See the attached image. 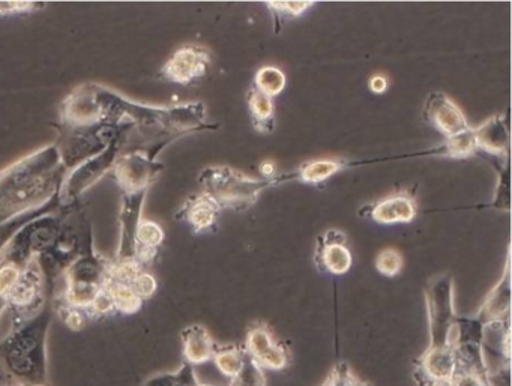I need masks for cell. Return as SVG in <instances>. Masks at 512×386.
Instances as JSON below:
<instances>
[{
  "mask_svg": "<svg viewBox=\"0 0 512 386\" xmlns=\"http://www.w3.org/2000/svg\"><path fill=\"white\" fill-rule=\"evenodd\" d=\"M59 122L71 127L125 125L130 133L124 139L122 152H143L152 160H157L163 149L179 137L211 128L206 124L203 103L149 106L95 82L77 86L62 101Z\"/></svg>",
  "mask_w": 512,
  "mask_h": 386,
  "instance_id": "cell-1",
  "label": "cell"
},
{
  "mask_svg": "<svg viewBox=\"0 0 512 386\" xmlns=\"http://www.w3.org/2000/svg\"><path fill=\"white\" fill-rule=\"evenodd\" d=\"M68 170L55 145L26 155L0 172V224L46 206L58 196Z\"/></svg>",
  "mask_w": 512,
  "mask_h": 386,
  "instance_id": "cell-2",
  "label": "cell"
},
{
  "mask_svg": "<svg viewBox=\"0 0 512 386\" xmlns=\"http://www.w3.org/2000/svg\"><path fill=\"white\" fill-rule=\"evenodd\" d=\"M52 298L40 314L16 326L11 334L0 341V356L4 358L8 371L22 386L47 385L49 380V338L52 325Z\"/></svg>",
  "mask_w": 512,
  "mask_h": 386,
  "instance_id": "cell-3",
  "label": "cell"
},
{
  "mask_svg": "<svg viewBox=\"0 0 512 386\" xmlns=\"http://www.w3.org/2000/svg\"><path fill=\"white\" fill-rule=\"evenodd\" d=\"M109 266L110 259L98 254L94 244L88 245L62 275L64 289L53 293V304L79 308L86 313L106 283Z\"/></svg>",
  "mask_w": 512,
  "mask_h": 386,
  "instance_id": "cell-4",
  "label": "cell"
},
{
  "mask_svg": "<svg viewBox=\"0 0 512 386\" xmlns=\"http://www.w3.org/2000/svg\"><path fill=\"white\" fill-rule=\"evenodd\" d=\"M197 181L203 194L211 197L220 208L235 211L251 208L260 194L274 184L269 179L250 178L229 166L206 167L200 172Z\"/></svg>",
  "mask_w": 512,
  "mask_h": 386,
  "instance_id": "cell-5",
  "label": "cell"
},
{
  "mask_svg": "<svg viewBox=\"0 0 512 386\" xmlns=\"http://www.w3.org/2000/svg\"><path fill=\"white\" fill-rule=\"evenodd\" d=\"M58 131V139L53 145L58 149L59 157L65 169L70 172L83 161L91 160L95 155L103 152L113 139L122 133H130V128L110 127V125H85V127H71L61 122L52 124ZM125 136V137H127Z\"/></svg>",
  "mask_w": 512,
  "mask_h": 386,
  "instance_id": "cell-6",
  "label": "cell"
},
{
  "mask_svg": "<svg viewBox=\"0 0 512 386\" xmlns=\"http://www.w3.org/2000/svg\"><path fill=\"white\" fill-rule=\"evenodd\" d=\"M64 220L65 208H61L53 214L29 221L2 250L0 260L26 268L29 262L53 247L64 226Z\"/></svg>",
  "mask_w": 512,
  "mask_h": 386,
  "instance_id": "cell-7",
  "label": "cell"
},
{
  "mask_svg": "<svg viewBox=\"0 0 512 386\" xmlns=\"http://www.w3.org/2000/svg\"><path fill=\"white\" fill-rule=\"evenodd\" d=\"M427 302L428 350H451L454 347V281L449 275H440L430 281L425 289Z\"/></svg>",
  "mask_w": 512,
  "mask_h": 386,
  "instance_id": "cell-8",
  "label": "cell"
},
{
  "mask_svg": "<svg viewBox=\"0 0 512 386\" xmlns=\"http://www.w3.org/2000/svg\"><path fill=\"white\" fill-rule=\"evenodd\" d=\"M125 136H127V133H122L121 136L113 139V142L103 152L95 155L91 160L83 161L82 164L68 172L64 182H62L61 190H59V200H61L62 208L79 203L80 197L86 191L91 190L107 173L112 172L116 160L121 155Z\"/></svg>",
  "mask_w": 512,
  "mask_h": 386,
  "instance_id": "cell-9",
  "label": "cell"
},
{
  "mask_svg": "<svg viewBox=\"0 0 512 386\" xmlns=\"http://www.w3.org/2000/svg\"><path fill=\"white\" fill-rule=\"evenodd\" d=\"M50 298L43 272L34 259L23 269L16 286L5 299V310L10 313L13 328L40 314Z\"/></svg>",
  "mask_w": 512,
  "mask_h": 386,
  "instance_id": "cell-10",
  "label": "cell"
},
{
  "mask_svg": "<svg viewBox=\"0 0 512 386\" xmlns=\"http://www.w3.org/2000/svg\"><path fill=\"white\" fill-rule=\"evenodd\" d=\"M163 169V163L152 160L143 152H121L110 175L121 190V194L139 193L151 190L152 184Z\"/></svg>",
  "mask_w": 512,
  "mask_h": 386,
  "instance_id": "cell-11",
  "label": "cell"
},
{
  "mask_svg": "<svg viewBox=\"0 0 512 386\" xmlns=\"http://www.w3.org/2000/svg\"><path fill=\"white\" fill-rule=\"evenodd\" d=\"M211 55L205 47L190 44L173 52L158 73V79L173 85L188 86L208 73Z\"/></svg>",
  "mask_w": 512,
  "mask_h": 386,
  "instance_id": "cell-12",
  "label": "cell"
},
{
  "mask_svg": "<svg viewBox=\"0 0 512 386\" xmlns=\"http://www.w3.org/2000/svg\"><path fill=\"white\" fill-rule=\"evenodd\" d=\"M245 352L263 370L281 371L290 364V352L275 340L266 323H254L248 328Z\"/></svg>",
  "mask_w": 512,
  "mask_h": 386,
  "instance_id": "cell-13",
  "label": "cell"
},
{
  "mask_svg": "<svg viewBox=\"0 0 512 386\" xmlns=\"http://www.w3.org/2000/svg\"><path fill=\"white\" fill-rule=\"evenodd\" d=\"M481 353L490 376L509 370V362H511L509 317L482 325Z\"/></svg>",
  "mask_w": 512,
  "mask_h": 386,
  "instance_id": "cell-14",
  "label": "cell"
},
{
  "mask_svg": "<svg viewBox=\"0 0 512 386\" xmlns=\"http://www.w3.org/2000/svg\"><path fill=\"white\" fill-rule=\"evenodd\" d=\"M455 353L457 365L449 386H493L482 359L481 343L458 341L455 343Z\"/></svg>",
  "mask_w": 512,
  "mask_h": 386,
  "instance_id": "cell-15",
  "label": "cell"
},
{
  "mask_svg": "<svg viewBox=\"0 0 512 386\" xmlns=\"http://www.w3.org/2000/svg\"><path fill=\"white\" fill-rule=\"evenodd\" d=\"M149 191L139 193H124L122 196L121 211H119V247L113 260L134 259V241H136L137 227L142 221L143 205Z\"/></svg>",
  "mask_w": 512,
  "mask_h": 386,
  "instance_id": "cell-16",
  "label": "cell"
},
{
  "mask_svg": "<svg viewBox=\"0 0 512 386\" xmlns=\"http://www.w3.org/2000/svg\"><path fill=\"white\" fill-rule=\"evenodd\" d=\"M424 118L431 127L436 128L443 136L454 137L469 128L463 112L457 104L440 92L428 95L425 101Z\"/></svg>",
  "mask_w": 512,
  "mask_h": 386,
  "instance_id": "cell-17",
  "label": "cell"
},
{
  "mask_svg": "<svg viewBox=\"0 0 512 386\" xmlns=\"http://www.w3.org/2000/svg\"><path fill=\"white\" fill-rule=\"evenodd\" d=\"M314 260L319 271L334 275L346 274L352 266V254L346 247V236L340 230H328L319 238Z\"/></svg>",
  "mask_w": 512,
  "mask_h": 386,
  "instance_id": "cell-18",
  "label": "cell"
},
{
  "mask_svg": "<svg viewBox=\"0 0 512 386\" xmlns=\"http://www.w3.org/2000/svg\"><path fill=\"white\" fill-rule=\"evenodd\" d=\"M220 211V206L211 197L203 193L196 194L182 205L176 214V220L190 224L191 229L196 233L208 232L217 224Z\"/></svg>",
  "mask_w": 512,
  "mask_h": 386,
  "instance_id": "cell-19",
  "label": "cell"
},
{
  "mask_svg": "<svg viewBox=\"0 0 512 386\" xmlns=\"http://www.w3.org/2000/svg\"><path fill=\"white\" fill-rule=\"evenodd\" d=\"M181 340L185 362L191 365L205 364V362L211 361L215 349H217V343L209 334L208 329L199 323L182 329Z\"/></svg>",
  "mask_w": 512,
  "mask_h": 386,
  "instance_id": "cell-20",
  "label": "cell"
},
{
  "mask_svg": "<svg viewBox=\"0 0 512 386\" xmlns=\"http://www.w3.org/2000/svg\"><path fill=\"white\" fill-rule=\"evenodd\" d=\"M511 311V274H509V260L506 262L505 274L482 302L475 319L481 325L493 320L506 319Z\"/></svg>",
  "mask_w": 512,
  "mask_h": 386,
  "instance_id": "cell-21",
  "label": "cell"
},
{
  "mask_svg": "<svg viewBox=\"0 0 512 386\" xmlns=\"http://www.w3.org/2000/svg\"><path fill=\"white\" fill-rule=\"evenodd\" d=\"M367 209L368 217L380 224L410 223L416 215L415 202L404 194L386 197Z\"/></svg>",
  "mask_w": 512,
  "mask_h": 386,
  "instance_id": "cell-22",
  "label": "cell"
},
{
  "mask_svg": "<svg viewBox=\"0 0 512 386\" xmlns=\"http://www.w3.org/2000/svg\"><path fill=\"white\" fill-rule=\"evenodd\" d=\"M164 239H166V233L160 224L152 220L140 221L139 227H137L136 241H134V260L142 268L154 263Z\"/></svg>",
  "mask_w": 512,
  "mask_h": 386,
  "instance_id": "cell-23",
  "label": "cell"
},
{
  "mask_svg": "<svg viewBox=\"0 0 512 386\" xmlns=\"http://www.w3.org/2000/svg\"><path fill=\"white\" fill-rule=\"evenodd\" d=\"M473 134H475L476 148L488 154L502 155L503 152L508 151L509 131L503 116L497 115L488 119L481 127L473 130Z\"/></svg>",
  "mask_w": 512,
  "mask_h": 386,
  "instance_id": "cell-24",
  "label": "cell"
},
{
  "mask_svg": "<svg viewBox=\"0 0 512 386\" xmlns=\"http://www.w3.org/2000/svg\"><path fill=\"white\" fill-rule=\"evenodd\" d=\"M248 109L253 118L254 127L260 133H271L274 130V103L268 95L262 94L256 88L248 94Z\"/></svg>",
  "mask_w": 512,
  "mask_h": 386,
  "instance_id": "cell-25",
  "label": "cell"
},
{
  "mask_svg": "<svg viewBox=\"0 0 512 386\" xmlns=\"http://www.w3.org/2000/svg\"><path fill=\"white\" fill-rule=\"evenodd\" d=\"M61 208V200H59L58 194V196L53 197L43 208L35 209V211L28 212V214L22 215V217L14 218V220L8 221V223L5 224H0V253L7 247L8 242L13 239V236L16 235L23 226H26L29 221L43 217V215L53 214V212L59 211Z\"/></svg>",
  "mask_w": 512,
  "mask_h": 386,
  "instance_id": "cell-26",
  "label": "cell"
},
{
  "mask_svg": "<svg viewBox=\"0 0 512 386\" xmlns=\"http://www.w3.org/2000/svg\"><path fill=\"white\" fill-rule=\"evenodd\" d=\"M199 383L194 365L184 362L178 370L154 374L140 386H197Z\"/></svg>",
  "mask_w": 512,
  "mask_h": 386,
  "instance_id": "cell-27",
  "label": "cell"
},
{
  "mask_svg": "<svg viewBox=\"0 0 512 386\" xmlns=\"http://www.w3.org/2000/svg\"><path fill=\"white\" fill-rule=\"evenodd\" d=\"M104 287L109 290L115 304V311L122 314H136L143 307V299L134 292L133 287L127 284L116 283V281L106 278Z\"/></svg>",
  "mask_w": 512,
  "mask_h": 386,
  "instance_id": "cell-28",
  "label": "cell"
},
{
  "mask_svg": "<svg viewBox=\"0 0 512 386\" xmlns=\"http://www.w3.org/2000/svg\"><path fill=\"white\" fill-rule=\"evenodd\" d=\"M245 356H247V352H245L244 347L233 346V344L218 346L217 344L212 361L215 362V367L220 370L221 374L232 379L241 370Z\"/></svg>",
  "mask_w": 512,
  "mask_h": 386,
  "instance_id": "cell-29",
  "label": "cell"
},
{
  "mask_svg": "<svg viewBox=\"0 0 512 386\" xmlns=\"http://www.w3.org/2000/svg\"><path fill=\"white\" fill-rule=\"evenodd\" d=\"M286 88V76L275 67H263L256 74V89L268 97L281 94Z\"/></svg>",
  "mask_w": 512,
  "mask_h": 386,
  "instance_id": "cell-30",
  "label": "cell"
},
{
  "mask_svg": "<svg viewBox=\"0 0 512 386\" xmlns=\"http://www.w3.org/2000/svg\"><path fill=\"white\" fill-rule=\"evenodd\" d=\"M476 151L475 134L472 128H467L457 136L449 137L448 142L440 148V154L452 158H466Z\"/></svg>",
  "mask_w": 512,
  "mask_h": 386,
  "instance_id": "cell-31",
  "label": "cell"
},
{
  "mask_svg": "<svg viewBox=\"0 0 512 386\" xmlns=\"http://www.w3.org/2000/svg\"><path fill=\"white\" fill-rule=\"evenodd\" d=\"M341 169L337 161H310L299 170V178L307 184H320Z\"/></svg>",
  "mask_w": 512,
  "mask_h": 386,
  "instance_id": "cell-32",
  "label": "cell"
},
{
  "mask_svg": "<svg viewBox=\"0 0 512 386\" xmlns=\"http://www.w3.org/2000/svg\"><path fill=\"white\" fill-rule=\"evenodd\" d=\"M229 386H266L265 371L247 353L241 370L230 379Z\"/></svg>",
  "mask_w": 512,
  "mask_h": 386,
  "instance_id": "cell-33",
  "label": "cell"
},
{
  "mask_svg": "<svg viewBox=\"0 0 512 386\" xmlns=\"http://www.w3.org/2000/svg\"><path fill=\"white\" fill-rule=\"evenodd\" d=\"M320 386H371L362 380L347 362H337Z\"/></svg>",
  "mask_w": 512,
  "mask_h": 386,
  "instance_id": "cell-34",
  "label": "cell"
},
{
  "mask_svg": "<svg viewBox=\"0 0 512 386\" xmlns=\"http://www.w3.org/2000/svg\"><path fill=\"white\" fill-rule=\"evenodd\" d=\"M376 268L385 277H395L403 268V257L394 248H386L377 256Z\"/></svg>",
  "mask_w": 512,
  "mask_h": 386,
  "instance_id": "cell-35",
  "label": "cell"
},
{
  "mask_svg": "<svg viewBox=\"0 0 512 386\" xmlns=\"http://www.w3.org/2000/svg\"><path fill=\"white\" fill-rule=\"evenodd\" d=\"M44 8L46 2H0V17L29 16Z\"/></svg>",
  "mask_w": 512,
  "mask_h": 386,
  "instance_id": "cell-36",
  "label": "cell"
},
{
  "mask_svg": "<svg viewBox=\"0 0 512 386\" xmlns=\"http://www.w3.org/2000/svg\"><path fill=\"white\" fill-rule=\"evenodd\" d=\"M53 308H55V313H58L59 316L62 317L65 325H67L71 331H82V329L85 328L86 319H88L85 311L62 304H53Z\"/></svg>",
  "mask_w": 512,
  "mask_h": 386,
  "instance_id": "cell-37",
  "label": "cell"
},
{
  "mask_svg": "<svg viewBox=\"0 0 512 386\" xmlns=\"http://www.w3.org/2000/svg\"><path fill=\"white\" fill-rule=\"evenodd\" d=\"M131 287H133L134 292H136V295L139 296L140 299L146 301V299L151 298V296H154V293L157 292L158 283L154 275L149 274L145 269V271L137 275Z\"/></svg>",
  "mask_w": 512,
  "mask_h": 386,
  "instance_id": "cell-38",
  "label": "cell"
},
{
  "mask_svg": "<svg viewBox=\"0 0 512 386\" xmlns=\"http://www.w3.org/2000/svg\"><path fill=\"white\" fill-rule=\"evenodd\" d=\"M313 5V2H269V7L281 13L292 14V16H299L305 10Z\"/></svg>",
  "mask_w": 512,
  "mask_h": 386,
  "instance_id": "cell-39",
  "label": "cell"
},
{
  "mask_svg": "<svg viewBox=\"0 0 512 386\" xmlns=\"http://www.w3.org/2000/svg\"><path fill=\"white\" fill-rule=\"evenodd\" d=\"M388 88V80L383 76H374L370 80V89L374 94H383Z\"/></svg>",
  "mask_w": 512,
  "mask_h": 386,
  "instance_id": "cell-40",
  "label": "cell"
},
{
  "mask_svg": "<svg viewBox=\"0 0 512 386\" xmlns=\"http://www.w3.org/2000/svg\"><path fill=\"white\" fill-rule=\"evenodd\" d=\"M263 175H272L274 172V166L271 163L262 164Z\"/></svg>",
  "mask_w": 512,
  "mask_h": 386,
  "instance_id": "cell-41",
  "label": "cell"
},
{
  "mask_svg": "<svg viewBox=\"0 0 512 386\" xmlns=\"http://www.w3.org/2000/svg\"><path fill=\"white\" fill-rule=\"evenodd\" d=\"M5 311V301H2V299H0V316H2V313H4Z\"/></svg>",
  "mask_w": 512,
  "mask_h": 386,
  "instance_id": "cell-42",
  "label": "cell"
},
{
  "mask_svg": "<svg viewBox=\"0 0 512 386\" xmlns=\"http://www.w3.org/2000/svg\"><path fill=\"white\" fill-rule=\"evenodd\" d=\"M197 386H214V385H206V383H199Z\"/></svg>",
  "mask_w": 512,
  "mask_h": 386,
  "instance_id": "cell-43",
  "label": "cell"
},
{
  "mask_svg": "<svg viewBox=\"0 0 512 386\" xmlns=\"http://www.w3.org/2000/svg\"><path fill=\"white\" fill-rule=\"evenodd\" d=\"M34 386H47V385H34Z\"/></svg>",
  "mask_w": 512,
  "mask_h": 386,
  "instance_id": "cell-44",
  "label": "cell"
}]
</instances>
